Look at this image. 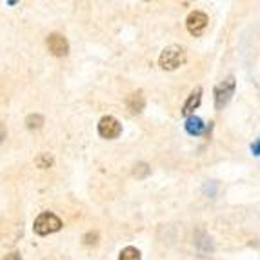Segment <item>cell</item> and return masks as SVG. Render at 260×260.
<instances>
[{"label": "cell", "mask_w": 260, "mask_h": 260, "mask_svg": "<svg viewBox=\"0 0 260 260\" xmlns=\"http://www.w3.org/2000/svg\"><path fill=\"white\" fill-rule=\"evenodd\" d=\"M186 62V49L180 48V46H168L164 51L158 56V64H160L162 70H177L180 66H184Z\"/></svg>", "instance_id": "cell-1"}, {"label": "cell", "mask_w": 260, "mask_h": 260, "mask_svg": "<svg viewBox=\"0 0 260 260\" xmlns=\"http://www.w3.org/2000/svg\"><path fill=\"white\" fill-rule=\"evenodd\" d=\"M60 228H62V220L56 217L55 213H49V211L40 213L39 217L35 218V222H33V230H35V233L40 235V237L56 233Z\"/></svg>", "instance_id": "cell-2"}, {"label": "cell", "mask_w": 260, "mask_h": 260, "mask_svg": "<svg viewBox=\"0 0 260 260\" xmlns=\"http://www.w3.org/2000/svg\"><path fill=\"white\" fill-rule=\"evenodd\" d=\"M235 93V78L228 77L225 80H222L220 84H217L215 87V108L224 109V106L231 100Z\"/></svg>", "instance_id": "cell-3"}, {"label": "cell", "mask_w": 260, "mask_h": 260, "mask_svg": "<svg viewBox=\"0 0 260 260\" xmlns=\"http://www.w3.org/2000/svg\"><path fill=\"white\" fill-rule=\"evenodd\" d=\"M208 22L209 20L206 13H202V11H191L186 18V27L191 35L200 37L206 31V27H208Z\"/></svg>", "instance_id": "cell-4"}, {"label": "cell", "mask_w": 260, "mask_h": 260, "mask_svg": "<svg viewBox=\"0 0 260 260\" xmlns=\"http://www.w3.org/2000/svg\"><path fill=\"white\" fill-rule=\"evenodd\" d=\"M122 133V124L115 117L108 115V117H102L99 122V135L104 137V139H117L118 135Z\"/></svg>", "instance_id": "cell-5"}, {"label": "cell", "mask_w": 260, "mask_h": 260, "mask_svg": "<svg viewBox=\"0 0 260 260\" xmlns=\"http://www.w3.org/2000/svg\"><path fill=\"white\" fill-rule=\"evenodd\" d=\"M48 48L55 56H64L70 53V44H68L66 37H62L60 33H51L48 37Z\"/></svg>", "instance_id": "cell-6"}, {"label": "cell", "mask_w": 260, "mask_h": 260, "mask_svg": "<svg viewBox=\"0 0 260 260\" xmlns=\"http://www.w3.org/2000/svg\"><path fill=\"white\" fill-rule=\"evenodd\" d=\"M200 100H202V87H195L193 91H191L189 99L186 100V104H184L182 108V115L184 117H193V111H195L197 108H199Z\"/></svg>", "instance_id": "cell-7"}, {"label": "cell", "mask_w": 260, "mask_h": 260, "mask_svg": "<svg viewBox=\"0 0 260 260\" xmlns=\"http://www.w3.org/2000/svg\"><path fill=\"white\" fill-rule=\"evenodd\" d=\"M206 129L204 122L200 120L199 117H187L186 120V131L189 135H195V137H199V135H202Z\"/></svg>", "instance_id": "cell-8"}, {"label": "cell", "mask_w": 260, "mask_h": 260, "mask_svg": "<svg viewBox=\"0 0 260 260\" xmlns=\"http://www.w3.org/2000/svg\"><path fill=\"white\" fill-rule=\"evenodd\" d=\"M144 106H146V100H144L142 93L137 91L133 95H129V99H127V109L131 113H140L144 109Z\"/></svg>", "instance_id": "cell-9"}, {"label": "cell", "mask_w": 260, "mask_h": 260, "mask_svg": "<svg viewBox=\"0 0 260 260\" xmlns=\"http://www.w3.org/2000/svg\"><path fill=\"white\" fill-rule=\"evenodd\" d=\"M118 260H140V251L137 249V247L127 246V247H124V249L120 251V256H118Z\"/></svg>", "instance_id": "cell-10"}, {"label": "cell", "mask_w": 260, "mask_h": 260, "mask_svg": "<svg viewBox=\"0 0 260 260\" xmlns=\"http://www.w3.org/2000/svg\"><path fill=\"white\" fill-rule=\"evenodd\" d=\"M26 124L29 129H39V127H42L44 118L40 117V115H29V117L26 118Z\"/></svg>", "instance_id": "cell-11"}, {"label": "cell", "mask_w": 260, "mask_h": 260, "mask_svg": "<svg viewBox=\"0 0 260 260\" xmlns=\"http://www.w3.org/2000/svg\"><path fill=\"white\" fill-rule=\"evenodd\" d=\"M37 162H39V166H40V168H49V164H51V156H48V155H42V156H40V158H39V160H37Z\"/></svg>", "instance_id": "cell-12"}, {"label": "cell", "mask_w": 260, "mask_h": 260, "mask_svg": "<svg viewBox=\"0 0 260 260\" xmlns=\"http://www.w3.org/2000/svg\"><path fill=\"white\" fill-rule=\"evenodd\" d=\"M4 260H22V256L18 253H9V255H6Z\"/></svg>", "instance_id": "cell-13"}, {"label": "cell", "mask_w": 260, "mask_h": 260, "mask_svg": "<svg viewBox=\"0 0 260 260\" xmlns=\"http://www.w3.org/2000/svg\"><path fill=\"white\" fill-rule=\"evenodd\" d=\"M255 155H258V140L255 142Z\"/></svg>", "instance_id": "cell-14"}]
</instances>
